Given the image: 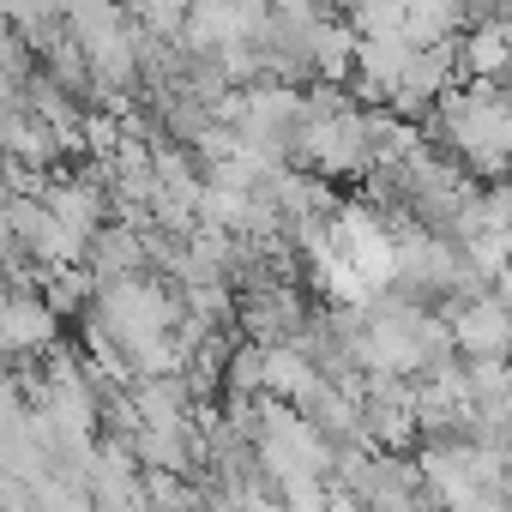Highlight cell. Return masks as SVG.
Listing matches in <instances>:
<instances>
[{
    "instance_id": "6da1fadb",
    "label": "cell",
    "mask_w": 512,
    "mask_h": 512,
    "mask_svg": "<svg viewBox=\"0 0 512 512\" xmlns=\"http://www.w3.org/2000/svg\"><path fill=\"white\" fill-rule=\"evenodd\" d=\"M356 362L386 380H422L452 362V326L428 302H404L386 290L356 314Z\"/></svg>"
},
{
    "instance_id": "7a4b0ae2",
    "label": "cell",
    "mask_w": 512,
    "mask_h": 512,
    "mask_svg": "<svg viewBox=\"0 0 512 512\" xmlns=\"http://www.w3.org/2000/svg\"><path fill=\"white\" fill-rule=\"evenodd\" d=\"M416 476L440 512H506L512 500L506 458L476 434H428L416 446Z\"/></svg>"
},
{
    "instance_id": "3957f363",
    "label": "cell",
    "mask_w": 512,
    "mask_h": 512,
    "mask_svg": "<svg viewBox=\"0 0 512 512\" xmlns=\"http://www.w3.org/2000/svg\"><path fill=\"white\" fill-rule=\"evenodd\" d=\"M434 139L458 169L512 175V91H500V85L446 91L434 109Z\"/></svg>"
},
{
    "instance_id": "277c9868",
    "label": "cell",
    "mask_w": 512,
    "mask_h": 512,
    "mask_svg": "<svg viewBox=\"0 0 512 512\" xmlns=\"http://www.w3.org/2000/svg\"><path fill=\"white\" fill-rule=\"evenodd\" d=\"M296 157L308 169H320V175H374V163H380V121L368 109H356L344 91L320 85V91H308Z\"/></svg>"
},
{
    "instance_id": "5b68a950",
    "label": "cell",
    "mask_w": 512,
    "mask_h": 512,
    "mask_svg": "<svg viewBox=\"0 0 512 512\" xmlns=\"http://www.w3.org/2000/svg\"><path fill=\"white\" fill-rule=\"evenodd\" d=\"M253 458L260 470L284 488V482H308V476H332L338 464V446L296 410V404H278V398H260L253 404Z\"/></svg>"
},
{
    "instance_id": "8992f818",
    "label": "cell",
    "mask_w": 512,
    "mask_h": 512,
    "mask_svg": "<svg viewBox=\"0 0 512 512\" xmlns=\"http://www.w3.org/2000/svg\"><path fill=\"white\" fill-rule=\"evenodd\" d=\"M446 326H452V350L464 362H512V314L500 296H482V290L458 296Z\"/></svg>"
},
{
    "instance_id": "52a82bcc",
    "label": "cell",
    "mask_w": 512,
    "mask_h": 512,
    "mask_svg": "<svg viewBox=\"0 0 512 512\" xmlns=\"http://www.w3.org/2000/svg\"><path fill=\"white\" fill-rule=\"evenodd\" d=\"M308 302L296 296V284L284 278H266V284H247L241 296V326H247V344H296L308 332Z\"/></svg>"
},
{
    "instance_id": "ba28073f",
    "label": "cell",
    "mask_w": 512,
    "mask_h": 512,
    "mask_svg": "<svg viewBox=\"0 0 512 512\" xmlns=\"http://www.w3.org/2000/svg\"><path fill=\"white\" fill-rule=\"evenodd\" d=\"M85 272L103 284H121V278H145L151 272V229L145 223H103L91 253H85Z\"/></svg>"
},
{
    "instance_id": "9c48e42d",
    "label": "cell",
    "mask_w": 512,
    "mask_h": 512,
    "mask_svg": "<svg viewBox=\"0 0 512 512\" xmlns=\"http://www.w3.org/2000/svg\"><path fill=\"white\" fill-rule=\"evenodd\" d=\"M43 205H49V217L61 223V235L91 253V241H97V229H103V211H109V193H103L91 175H61V181H49Z\"/></svg>"
},
{
    "instance_id": "30bf717a",
    "label": "cell",
    "mask_w": 512,
    "mask_h": 512,
    "mask_svg": "<svg viewBox=\"0 0 512 512\" xmlns=\"http://www.w3.org/2000/svg\"><path fill=\"white\" fill-rule=\"evenodd\" d=\"M55 332H61V314H55L43 296H31V290H0V338H7L13 356L49 350Z\"/></svg>"
},
{
    "instance_id": "8fae6325",
    "label": "cell",
    "mask_w": 512,
    "mask_h": 512,
    "mask_svg": "<svg viewBox=\"0 0 512 512\" xmlns=\"http://www.w3.org/2000/svg\"><path fill=\"white\" fill-rule=\"evenodd\" d=\"M470 7L464 0H404V37L410 43H446L452 31H464Z\"/></svg>"
},
{
    "instance_id": "7c38bea8",
    "label": "cell",
    "mask_w": 512,
    "mask_h": 512,
    "mask_svg": "<svg viewBox=\"0 0 512 512\" xmlns=\"http://www.w3.org/2000/svg\"><path fill=\"white\" fill-rule=\"evenodd\" d=\"M344 7H350V25L362 43L404 37V0H344Z\"/></svg>"
},
{
    "instance_id": "4fadbf2b",
    "label": "cell",
    "mask_w": 512,
    "mask_h": 512,
    "mask_svg": "<svg viewBox=\"0 0 512 512\" xmlns=\"http://www.w3.org/2000/svg\"><path fill=\"white\" fill-rule=\"evenodd\" d=\"M121 7H127V19H133L139 31L175 37V31L187 25V13H193V0H121Z\"/></svg>"
},
{
    "instance_id": "5bb4252c",
    "label": "cell",
    "mask_w": 512,
    "mask_h": 512,
    "mask_svg": "<svg viewBox=\"0 0 512 512\" xmlns=\"http://www.w3.org/2000/svg\"><path fill=\"white\" fill-rule=\"evenodd\" d=\"M494 296H500V302H506V314H512V260L500 266V278H494Z\"/></svg>"
}]
</instances>
